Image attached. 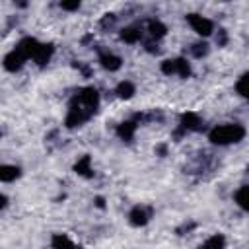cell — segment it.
I'll return each mask as SVG.
<instances>
[{
    "instance_id": "cell-29",
    "label": "cell",
    "mask_w": 249,
    "mask_h": 249,
    "mask_svg": "<svg viewBox=\"0 0 249 249\" xmlns=\"http://www.w3.org/2000/svg\"><path fill=\"white\" fill-rule=\"evenodd\" d=\"M95 204H97L99 208H103V206H105V200H103V196H95Z\"/></svg>"
},
{
    "instance_id": "cell-11",
    "label": "cell",
    "mask_w": 249,
    "mask_h": 249,
    "mask_svg": "<svg viewBox=\"0 0 249 249\" xmlns=\"http://www.w3.org/2000/svg\"><path fill=\"white\" fill-rule=\"evenodd\" d=\"M119 37H121V41L132 45V43H138L142 39V29L138 25H128V27L121 29V35Z\"/></svg>"
},
{
    "instance_id": "cell-2",
    "label": "cell",
    "mask_w": 249,
    "mask_h": 249,
    "mask_svg": "<svg viewBox=\"0 0 249 249\" xmlns=\"http://www.w3.org/2000/svg\"><path fill=\"white\" fill-rule=\"evenodd\" d=\"M74 101L78 105H82L88 113H95L97 107H99V91L93 88V86H88V88H82L76 95H74Z\"/></svg>"
},
{
    "instance_id": "cell-24",
    "label": "cell",
    "mask_w": 249,
    "mask_h": 249,
    "mask_svg": "<svg viewBox=\"0 0 249 249\" xmlns=\"http://www.w3.org/2000/svg\"><path fill=\"white\" fill-rule=\"evenodd\" d=\"M216 43H218V47H224V45L228 43V31H226V29H218Z\"/></svg>"
},
{
    "instance_id": "cell-4",
    "label": "cell",
    "mask_w": 249,
    "mask_h": 249,
    "mask_svg": "<svg viewBox=\"0 0 249 249\" xmlns=\"http://www.w3.org/2000/svg\"><path fill=\"white\" fill-rule=\"evenodd\" d=\"M187 21L191 23L193 31H196L200 37H208V35H212V31H214L212 19H208V18H204V16H200V14H189V16H187Z\"/></svg>"
},
{
    "instance_id": "cell-20",
    "label": "cell",
    "mask_w": 249,
    "mask_h": 249,
    "mask_svg": "<svg viewBox=\"0 0 249 249\" xmlns=\"http://www.w3.org/2000/svg\"><path fill=\"white\" fill-rule=\"evenodd\" d=\"M160 70H161L165 76L177 74V58H165V60L160 64Z\"/></svg>"
},
{
    "instance_id": "cell-22",
    "label": "cell",
    "mask_w": 249,
    "mask_h": 249,
    "mask_svg": "<svg viewBox=\"0 0 249 249\" xmlns=\"http://www.w3.org/2000/svg\"><path fill=\"white\" fill-rule=\"evenodd\" d=\"M177 76H181V78L191 76V64L185 58H177Z\"/></svg>"
},
{
    "instance_id": "cell-27",
    "label": "cell",
    "mask_w": 249,
    "mask_h": 249,
    "mask_svg": "<svg viewBox=\"0 0 249 249\" xmlns=\"http://www.w3.org/2000/svg\"><path fill=\"white\" fill-rule=\"evenodd\" d=\"M165 152H167V146H165V144H160V146L156 148V154H160V156H165Z\"/></svg>"
},
{
    "instance_id": "cell-9",
    "label": "cell",
    "mask_w": 249,
    "mask_h": 249,
    "mask_svg": "<svg viewBox=\"0 0 249 249\" xmlns=\"http://www.w3.org/2000/svg\"><path fill=\"white\" fill-rule=\"evenodd\" d=\"M128 222L136 228L140 226H146L150 222V210L144 208V206H134L130 212H128Z\"/></svg>"
},
{
    "instance_id": "cell-25",
    "label": "cell",
    "mask_w": 249,
    "mask_h": 249,
    "mask_svg": "<svg viewBox=\"0 0 249 249\" xmlns=\"http://www.w3.org/2000/svg\"><path fill=\"white\" fill-rule=\"evenodd\" d=\"M60 8L62 10H68V12H74V10L80 8V2L78 0H74V2H60Z\"/></svg>"
},
{
    "instance_id": "cell-7",
    "label": "cell",
    "mask_w": 249,
    "mask_h": 249,
    "mask_svg": "<svg viewBox=\"0 0 249 249\" xmlns=\"http://www.w3.org/2000/svg\"><path fill=\"white\" fill-rule=\"evenodd\" d=\"M200 124H202V121H200V117H198L196 113H193V111H187V113H183V115H181V121H179V128H181L183 132L198 130V128H200Z\"/></svg>"
},
{
    "instance_id": "cell-18",
    "label": "cell",
    "mask_w": 249,
    "mask_h": 249,
    "mask_svg": "<svg viewBox=\"0 0 249 249\" xmlns=\"http://www.w3.org/2000/svg\"><path fill=\"white\" fill-rule=\"evenodd\" d=\"M198 249H226V237L222 233H214Z\"/></svg>"
},
{
    "instance_id": "cell-12",
    "label": "cell",
    "mask_w": 249,
    "mask_h": 249,
    "mask_svg": "<svg viewBox=\"0 0 249 249\" xmlns=\"http://www.w3.org/2000/svg\"><path fill=\"white\" fill-rule=\"evenodd\" d=\"M136 123L134 121H124V123H121L119 126H117V136L121 138V140H124V142H130L132 138H134V132H136Z\"/></svg>"
},
{
    "instance_id": "cell-6",
    "label": "cell",
    "mask_w": 249,
    "mask_h": 249,
    "mask_svg": "<svg viewBox=\"0 0 249 249\" xmlns=\"http://www.w3.org/2000/svg\"><path fill=\"white\" fill-rule=\"evenodd\" d=\"M39 45H41V43H39L37 39H33V37H23V39L16 45V51L27 60V58H33V56H35Z\"/></svg>"
},
{
    "instance_id": "cell-28",
    "label": "cell",
    "mask_w": 249,
    "mask_h": 249,
    "mask_svg": "<svg viewBox=\"0 0 249 249\" xmlns=\"http://www.w3.org/2000/svg\"><path fill=\"white\" fill-rule=\"evenodd\" d=\"M6 206H8V198H6V195H2V193H0V210H2V208H6Z\"/></svg>"
},
{
    "instance_id": "cell-30",
    "label": "cell",
    "mask_w": 249,
    "mask_h": 249,
    "mask_svg": "<svg viewBox=\"0 0 249 249\" xmlns=\"http://www.w3.org/2000/svg\"><path fill=\"white\" fill-rule=\"evenodd\" d=\"M0 136H2V134H0Z\"/></svg>"
},
{
    "instance_id": "cell-17",
    "label": "cell",
    "mask_w": 249,
    "mask_h": 249,
    "mask_svg": "<svg viewBox=\"0 0 249 249\" xmlns=\"http://www.w3.org/2000/svg\"><path fill=\"white\" fill-rule=\"evenodd\" d=\"M51 245H53V249H76L74 241L64 233H54L51 237Z\"/></svg>"
},
{
    "instance_id": "cell-5",
    "label": "cell",
    "mask_w": 249,
    "mask_h": 249,
    "mask_svg": "<svg viewBox=\"0 0 249 249\" xmlns=\"http://www.w3.org/2000/svg\"><path fill=\"white\" fill-rule=\"evenodd\" d=\"M97 53H99V62H101V66H103L105 70L115 72V70H119V68L123 66V58H121L119 54H115V53H111V51H103V49H99Z\"/></svg>"
},
{
    "instance_id": "cell-26",
    "label": "cell",
    "mask_w": 249,
    "mask_h": 249,
    "mask_svg": "<svg viewBox=\"0 0 249 249\" xmlns=\"http://www.w3.org/2000/svg\"><path fill=\"white\" fill-rule=\"evenodd\" d=\"M115 19H117V16H115V14H107V16L101 19V27H107V25L111 27V25L115 23Z\"/></svg>"
},
{
    "instance_id": "cell-1",
    "label": "cell",
    "mask_w": 249,
    "mask_h": 249,
    "mask_svg": "<svg viewBox=\"0 0 249 249\" xmlns=\"http://www.w3.org/2000/svg\"><path fill=\"white\" fill-rule=\"evenodd\" d=\"M245 138V126L239 123H226L218 124L208 132V140L216 146H228V144H237Z\"/></svg>"
},
{
    "instance_id": "cell-19",
    "label": "cell",
    "mask_w": 249,
    "mask_h": 249,
    "mask_svg": "<svg viewBox=\"0 0 249 249\" xmlns=\"http://www.w3.org/2000/svg\"><path fill=\"white\" fill-rule=\"evenodd\" d=\"M245 195H247V185H241L235 193H233V198H235V204L241 208V210H247L249 206H247V198H245Z\"/></svg>"
},
{
    "instance_id": "cell-8",
    "label": "cell",
    "mask_w": 249,
    "mask_h": 249,
    "mask_svg": "<svg viewBox=\"0 0 249 249\" xmlns=\"http://www.w3.org/2000/svg\"><path fill=\"white\" fill-rule=\"evenodd\" d=\"M23 62H25V58L14 49V51H10L6 56H4V60H2V66L8 70V72H18V70H21V66H23Z\"/></svg>"
},
{
    "instance_id": "cell-15",
    "label": "cell",
    "mask_w": 249,
    "mask_h": 249,
    "mask_svg": "<svg viewBox=\"0 0 249 249\" xmlns=\"http://www.w3.org/2000/svg\"><path fill=\"white\" fill-rule=\"evenodd\" d=\"M19 175H21L19 167H16V165H8V163L0 165V181H2V183H12V181H16Z\"/></svg>"
},
{
    "instance_id": "cell-21",
    "label": "cell",
    "mask_w": 249,
    "mask_h": 249,
    "mask_svg": "<svg viewBox=\"0 0 249 249\" xmlns=\"http://www.w3.org/2000/svg\"><path fill=\"white\" fill-rule=\"evenodd\" d=\"M208 45L206 43H195L193 47H191V54L195 56V58H202V56H206L208 54Z\"/></svg>"
},
{
    "instance_id": "cell-13",
    "label": "cell",
    "mask_w": 249,
    "mask_h": 249,
    "mask_svg": "<svg viewBox=\"0 0 249 249\" xmlns=\"http://www.w3.org/2000/svg\"><path fill=\"white\" fill-rule=\"evenodd\" d=\"M146 27H148V33H150V37L154 41H158V39H161V37L167 35V25L163 21H160V19H150Z\"/></svg>"
},
{
    "instance_id": "cell-3",
    "label": "cell",
    "mask_w": 249,
    "mask_h": 249,
    "mask_svg": "<svg viewBox=\"0 0 249 249\" xmlns=\"http://www.w3.org/2000/svg\"><path fill=\"white\" fill-rule=\"evenodd\" d=\"M91 117V113H88L82 105H78L74 99L68 107V113H66V119H64V126L66 128H76V126H82L88 119Z\"/></svg>"
},
{
    "instance_id": "cell-10",
    "label": "cell",
    "mask_w": 249,
    "mask_h": 249,
    "mask_svg": "<svg viewBox=\"0 0 249 249\" xmlns=\"http://www.w3.org/2000/svg\"><path fill=\"white\" fill-rule=\"evenodd\" d=\"M53 53H54L53 43H41L39 49H37V53H35V56H33V60L37 62V66H45L53 58Z\"/></svg>"
},
{
    "instance_id": "cell-16",
    "label": "cell",
    "mask_w": 249,
    "mask_h": 249,
    "mask_svg": "<svg viewBox=\"0 0 249 249\" xmlns=\"http://www.w3.org/2000/svg\"><path fill=\"white\" fill-rule=\"evenodd\" d=\"M74 171L82 177H91L93 171H91V158L89 156H82L76 163H74Z\"/></svg>"
},
{
    "instance_id": "cell-14",
    "label": "cell",
    "mask_w": 249,
    "mask_h": 249,
    "mask_svg": "<svg viewBox=\"0 0 249 249\" xmlns=\"http://www.w3.org/2000/svg\"><path fill=\"white\" fill-rule=\"evenodd\" d=\"M115 93H117V97H121V99H130V97L136 93V86H134L130 80H123V82L117 84Z\"/></svg>"
},
{
    "instance_id": "cell-23",
    "label": "cell",
    "mask_w": 249,
    "mask_h": 249,
    "mask_svg": "<svg viewBox=\"0 0 249 249\" xmlns=\"http://www.w3.org/2000/svg\"><path fill=\"white\" fill-rule=\"evenodd\" d=\"M247 80H249V78H247V72H245V74L239 76V80H237V84H235V91H237L241 97H247V95H249V93H247Z\"/></svg>"
}]
</instances>
